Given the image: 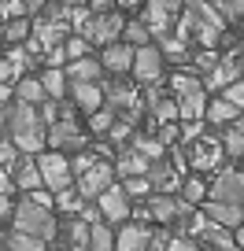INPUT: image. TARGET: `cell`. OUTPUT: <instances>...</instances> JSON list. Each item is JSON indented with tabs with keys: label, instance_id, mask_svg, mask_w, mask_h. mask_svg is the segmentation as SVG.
Listing matches in <instances>:
<instances>
[{
	"label": "cell",
	"instance_id": "obj_38",
	"mask_svg": "<svg viewBox=\"0 0 244 251\" xmlns=\"http://www.w3.org/2000/svg\"><path fill=\"white\" fill-rule=\"evenodd\" d=\"M189 63H192L189 71H196L200 78H204L207 71H215V63H218V48H204V52H192V55H189Z\"/></svg>",
	"mask_w": 244,
	"mask_h": 251
},
{
	"label": "cell",
	"instance_id": "obj_51",
	"mask_svg": "<svg viewBox=\"0 0 244 251\" xmlns=\"http://www.w3.org/2000/svg\"><path fill=\"white\" fill-rule=\"evenodd\" d=\"M85 8L89 11H111V8H115V0H85Z\"/></svg>",
	"mask_w": 244,
	"mask_h": 251
},
{
	"label": "cell",
	"instance_id": "obj_28",
	"mask_svg": "<svg viewBox=\"0 0 244 251\" xmlns=\"http://www.w3.org/2000/svg\"><path fill=\"white\" fill-rule=\"evenodd\" d=\"M55 233H63V240H67V248H71V251H85V244H89V226L78 218V214H71Z\"/></svg>",
	"mask_w": 244,
	"mask_h": 251
},
{
	"label": "cell",
	"instance_id": "obj_22",
	"mask_svg": "<svg viewBox=\"0 0 244 251\" xmlns=\"http://www.w3.org/2000/svg\"><path fill=\"white\" fill-rule=\"evenodd\" d=\"M241 118V107H233V103H226L222 96H207V107H204V126H215V129H222V126L237 122Z\"/></svg>",
	"mask_w": 244,
	"mask_h": 251
},
{
	"label": "cell",
	"instance_id": "obj_9",
	"mask_svg": "<svg viewBox=\"0 0 244 251\" xmlns=\"http://www.w3.org/2000/svg\"><path fill=\"white\" fill-rule=\"evenodd\" d=\"M122 23H126V19H122V11H93V19H89V26H85V33H81V37L89 41V45H115L118 41V33H122Z\"/></svg>",
	"mask_w": 244,
	"mask_h": 251
},
{
	"label": "cell",
	"instance_id": "obj_1",
	"mask_svg": "<svg viewBox=\"0 0 244 251\" xmlns=\"http://www.w3.org/2000/svg\"><path fill=\"white\" fill-rule=\"evenodd\" d=\"M11 229L15 233H26V236H37V240H52L55 236V229H59V222H55V214H52V207H37V203H30V200H19L15 207H11Z\"/></svg>",
	"mask_w": 244,
	"mask_h": 251
},
{
	"label": "cell",
	"instance_id": "obj_8",
	"mask_svg": "<svg viewBox=\"0 0 244 251\" xmlns=\"http://www.w3.org/2000/svg\"><path fill=\"white\" fill-rule=\"evenodd\" d=\"M181 4H185V0H144L141 4V23L148 26V33H152V41L159 37V33H170V26H174V19L181 15Z\"/></svg>",
	"mask_w": 244,
	"mask_h": 251
},
{
	"label": "cell",
	"instance_id": "obj_39",
	"mask_svg": "<svg viewBox=\"0 0 244 251\" xmlns=\"http://www.w3.org/2000/svg\"><path fill=\"white\" fill-rule=\"evenodd\" d=\"M59 48H63V59H67V63H71V59H81V55L93 52V45H89L85 37H78V33H71V37H67Z\"/></svg>",
	"mask_w": 244,
	"mask_h": 251
},
{
	"label": "cell",
	"instance_id": "obj_16",
	"mask_svg": "<svg viewBox=\"0 0 244 251\" xmlns=\"http://www.w3.org/2000/svg\"><path fill=\"white\" fill-rule=\"evenodd\" d=\"M30 37L37 41L41 48H59L67 37H71V30H67V23H55V19H33Z\"/></svg>",
	"mask_w": 244,
	"mask_h": 251
},
{
	"label": "cell",
	"instance_id": "obj_6",
	"mask_svg": "<svg viewBox=\"0 0 244 251\" xmlns=\"http://www.w3.org/2000/svg\"><path fill=\"white\" fill-rule=\"evenodd\" d=\"M33 163H37V174H41V188H48V192H63V188H71V166H67V155L63 151H41V155H33Z\"/></svg>",
	"mask_w": 244,
	"mask_h": 251
},
{
	"label": "cell",
	"instance_id": "obj_46",
	"mask_svg": "<svg viewBox=\"0 0 244 251\" xmlns=\"http://www.w3.org/2000/svg\"><path fill=\"white\" fill-rule=\"evenodd\" d=\"M23 0H0V23H11V19H23Z\"/></svg>",
	"mask_w": 244,
	"mask_h": 251
},
{
	"label": "cell",
	"instance_id": "obj_34",
	"mask_svg": "<svg viewBox=\"0 0 244 251\" xmlns=\"http://www.w3.org/2000/svg\"><path fill=\"white\" fill-rule=\"evenodd\" d=\"M0 37L8 41L11 48H15V45H23V41L30 37V19L23 15V19H11V23H4V26H0Z\"/></svg>",
	"mask_w": 244,
	"mask_h": 251
},
{
	"label": "cell",
	"instance_id": "obj_27",
	"mask_svg": "<svg viewBox=\"0 0 244 251\" xmlns=\"http://www.w3.org/2000/svg\"><path fill=\"white\" fill-rule=\"evenodd\" d=\"M218 148H222V155L241 159V151H244V126H241V118H237V122H229V126H222Z\"/></svg>",
	"mask_w": 244,
	"mask_h": 251
},
{
	"label": "cell",
	"instance_id": "obj_33",
	"mask_svg": "<svg viewBox=\"0 0 244 251\" xmlns=\"http://www.w3.org/2000/svg\"><path fill=\"white\" fill-rule=\"evenodd\" d=\"M178 196L185 200V203H204V196H207V185L204 181L196 177V174H192V177H181V185H178Z\"/></svg>",
	"mask_w": 244,
	"mask_h": 251
},
{
	"label": "cell",
	"instance_id": "obj_40",
	"mask_svg": "<svg viewBox=\"0 0 244 251\" xmlns=\"http://www.w3.org/2000/svg\"><path fill=\"white\" fill-rule=\"evenodd\" d=\"M52 203L59 207V211H67V214H78L85 200H81L78 192H74V188H63V192H55V196H52Z\"/></svg>",
	"mask_w": 244,
	"mask_h": 251
},
{
	"label": "cell",
	"instance_id": "obj_50",
	"mask_svg": "<svg viewBox=\"0 0 244 251\" xmlns=\"http://www.w3.org/2000/svg\"><path fill=\"white\" fill-rule=\"evenodd\" d=\"M26 200H30V203H37V207H52V192H45V188H33Z\"/></svg>",
	"mask_w": 244,
	"mask_h": 251
},
{
	"label": "cell",
	"instance_id": "obj_4",
	"mask_svg": "<svg viewBox=\"0 0 244 251\" xmlns=\"http://www.w3.org/2000/svg\"><path fill=\"white\" fill-rule=\"evenodd\" d=\"M89 144V133L78 126V118H55L45 126V148L48 151H81Z\"/></svg>",
	"mask_w": 244,
	"mask_h": 251
},
{
	"label": "cell",
	"instance_id": "obj_37",
	"mask_svg": "<svg viewBox=\"0 0 244 251\" xmlns=\"http://www.w3.org/2000/svg\"><path fill=\"white\" fill-rule=\"evenodd\" d=\"M115 111H111V107H96L93 111V115H89V133H96V137H104V133H108V129H111V126H115Z\"/></svg>",
	"mask_w": 244,
	"mask_h": 251
},
{
	"label": "cell",
	"instance_id": "obj_29",
	"mask_svg": "<svg viewBox=\"0 0 244 251\" xmlns=\"http://www.w3.org/2000/svg\"><path fill=\"white\" fill-rule=\"evenodd\" d=\"M41 89H45L48 100H63L67 96V78H63V67H45V71L37 74Z\"/></svg>",
	"mask_w": 244,
	"mask_h": 251
},
{
	"label": "cell",
	"instance_id": "obj_48",
	"mask_svg": "<svg viewBox=\"0 0 244 251\" xmlns=\"http://www.w3.org/2000/svg\"><path fill=\"white\" fill-rule=\"evenodd\" d=\"M166 251H204V248H200L196 240H189V236H170Z\"/></svg>",
	"mask_w": 244,
	"mask_h": 251
},
{
	"label": "cell",
	"instance_id": "obj_2",
	"mask_svg": "<svg viewBox=\"0 0 244 251\" xmlns=\"http://www.w3.org/2000/svg\"><path fill=\"white\" fill-rule=\"evenodd\" d=\"M163 74H166V59L159 55L156 45H141L134 48V59H130V81L134 85H163Z\"/></svg>",
	"mask_w": 244,
	"mask_h": 251
},
{
	"label": "cell",
	"instance_id": "obj_47",
	"mask_svg": "<svg viewBox=\"0 0 244 251\" xmlns=\"http://www.w3.org/2000/svg\"><path fill=\"white\" fill-rule=\"evenodd\" d=\"M15 159H19V151H15V144L8 141V137H4V141H0V170L8 174L11 166H15Z\"/></svg>",
	"mask_w": 244,
	"mask_h": 251
},
{
	"label": "cell",
	"instance_id": "obj_11",
	"mask_svg": "<svg viewBox=\"0 0 244 251\" xmlns=\"http://www.w3.org/2000/svg\"><path fill=\"white\" fill-rule=\"evenodd\" d=\"M108 185H115V170H111L108 159H96V163H93V166H89V170L78 177V188H74V192H78L85 203H93V200L100 196Z\"/></svg>",
	"mask_w": 244,
	"mask_h": 251
},
{
	"label": "cell",
	"instance_id": "obj_13",
	"mask_svg": "<svg viewBox=\"0 0 244 251\" xmlns=\"http://www.w3.org/2000/svg\"><path fill=\"white\" fill-rule=\"evenodd\" d=\"M93 203H96V211H100V218L108 222V226L111 222H130V200H126V192H122V185H108Z\"/></svg>",
	"mask_w": 244,
	"mask_h": 251
},
{
	"label": "cell",
	"instance_id": "obj_24",
	"mask_svg": "<svg viewBox=\"0 0 244 251\" xmlns=\"http://www.w3.org/2000/svg\"><path fill=\"white\" fill-rule=\"evenodd\" d=\"M174 103H178V118H181V122H204V107H207V93H204V89L178 96Z\"/></svg>",
	"mask_w": 244,
	"mask_h": 251
},
{
	"label": "cell",
	"instance_id": "obj_41",
	"mask_svg": "<svg viewBox=\"0 0 244 251\" xmlns=\"http://www.w3.org/2000/svg\"><path fill=\"white\" fill-rule=\"evenodd\" d=\"M122 192H126V200H148L152 196L144 177H122Z\"/></svg>",
	"mask_w": 244,
	"mask_h": 251
},
{
	"label": "cell",
	"instance_id": "obj_54",
	"mask_svg": "<svg viewBox=\"0 0 244 251\" xmlns=\"http://www.w3.org/2000/svg\"><path fill=\"white\" fill-rule=\"evenodd\" d=\"M0 251H8V233L0 229Z\"/></svg>",
	"mask_w": 244,
	"mask_h": 251
},
{
	"label": "cell",
	"instance_id": "obj_31",
	"mask_svg": "<svg viewBox=\"0 0 244 251\" xmlns=\"http://www.w3.org/2000/svg\"><path fill=\"white\" fill-rule=\"evenodd\" d=\"M85 251H115V233H111L108 222H93V226H89Z\"/></svg>",
	"mask_w": 244,
	"mask_h": 251
},
{
	"label": "cell",
	"instance_id": "obj_17",
	"mask_svg": "<svg viewBox=\"0 0 244 251\" xmlns=\"http://www.w3.org/2000/svg\"><path fill=\"white\" fill-rule=\"evenodd\" d=\"M144 181H148L152 192H178L181 185V174L174 170L170 163H163V159H152L148 170H144Z\"/></svg>",
	"mask_w": 244,
	"mask_h": 251
},
{
	"label": "cell",
	"instance_id": "obj_44",
	"mask_svg": "<svg viewBox=\"0 0 244 251\" xmlns=\"http://www.w3.org/2000/svg\"><path fill=\"white\" fill-rule=\"evenodd\" d=\"M241 11H244V0H222L218 4V15L226 19L229 26H241Z\"/></svg>",
	"mask_w": 244,
	"mask_h": 251
},
{
	"label": "cell",
	"instance_id": "obj_20",
	"mask_svg": "<svg viewBox=\"0 0 244 251\" xmlns=\"http://www.w3.org/2000/svg\"><path fill=\"white\" fill-rule=\"evenodd\" d=\"M63 78L67 81H104V67L96 55H81V59L63 63Z\"/></svg>",
	"mask_w": 244,
	"mask_h": 251
},
{
	"label": "cell",
	"instance_id": "obj_36",
	"mask_svg": "<svg viewBox=\"0 0 244 251\" xmlns=\"http://www.w3.org/2000/svg\"><path fill=\"white\" fill-rule=\"evenodd\" d=\"M8 251H48V244L37 240V236H26V233H15V229H11L8 233Z\"/></svg>",
	"mask_w": 244,
	"mask_h": 251
},
{
	"label": "cell",
	"instance_id": "obj_43",
	"mask_svg": "<svg viewBox=\"0 0 244 251\" xmlns=\"http://www.w3.org/2000/svg\"><path fill=\"white\" fill-rule=\"evenodd\" d=\"M93 163H96V155H93V151H85V148H81V151H74V155L67 159V166H71V177H81V174H85Z\"/></svg>",
	"mask_w": 244,
	"mask_h": 251
},
{
	"label": "cell",
	"instance_id": "obj_19",
	"mask_svg": "<svg viewBox=\"0 0 244 251\" xmlns=\"http://www.w3.org/2000/svg\"><path fill=\"white\" fill-rule=\"evenodd\" d=\"M204 214L211 226H218V229H237L244 222V214H241V207L237 203H211V200H204Z\"/></svg>",
	"mask_w": 244,
	"mask_h": 251
},
{
	"label": "cell",
	"instance_id": "obj_18",
	"mask_svg": "<svg viewBox=\"0 0 244 251\" xmlns=\"http://www.w3.org/2000/svg\"><path fill=\"white\" fill-rule=\"evenodd\" d=\"M130 59H134V48L122 45V41L100 48V67L108 74H130Z\"/></svg>",
	"mask_w": 244,
	"mask_h": 251
},
{
	"label": "cell",
	"instance_id": "obj_35",
	"mask_svg": "<svg viewBox=\"0 0 244 251\" xmlns=\"http://www.w3.org/2000/svg\"><path fill=\"white\" fill-rule=\"evenodd\" d=\"M130 148H134V151H141L144 159H163V155H166V148L156 141V137H148V133H134Z\"/></svg>",
	"mask_w": 244,
	"mask_h": 251
},
{
	"label": "cell",
	"instance_id": "obj_25",
	"mask_svg": "<svg viewBox=\"0 0 244 251\" xmlns=\"http://www.w3.org/2000/svg\"><path fill=\"white\" fill-rule=\"evenodd\" d=\"M11 100H23V103H45L48 96H45V89H41V81H37V74H23V78L11 85Z\"/></svg>",
	"mask_w": 244,
	"mask_h": 251
},
{
	"label": "cell",
	"instance_id": "obj_21",
	"mask_svg": "<svg viewBox=\"0 0 244 251\" xmlns=\"http://www.w3.org/2000/svg\"><path fill=\"white\" fill-rule=\"evenodd\" d=\"M141 103H148L152 118H156L159 126H163V122H174V118H178V103H174V96H166L159 85H148V96H144Z\"/></svg>",
	"mask_w": 244,
	"mask_h": 251
},
{
	"label": "cell",
	"instance_id": "obj_32",
	"mask_svg": "<svg viewBox=\"0 0 244 251\" xmlns=\"http://www.w3.org/2000/svg\"><path fill=\"white\" fill-rule=\"evenodd\" d=\"M196 89H204L196 71H174V74H170V93H174V100H178V96H185V93H196Z\"/></svg>",
	"mask_w": 244,
	"mask_h": 251
},
{
	"label": "cell",
	"instance_id": "obj_12",
	"mask_svg": "<svg viewBox=\"0 0 244 251\" xmlns=\"http://www.w3.org/2000/svg\"><path fill=\"white\" fill-rule=\"evenodd\" d=\"M181 151H185V163L192 170H218V163L226 159L222 148H218V137H200V141L185 144Z\"/></svg>",
	"mask_w": 244,
	"mask_h": 251
},
{
	"label": "cell",
	"instance_id": "obj_15",
	"mask_svg": "<svg viewBox=\"0 0 244 251\" xmlns=\"http://www.w3.org/2000/svg\"><path fill=\"white\" fill-rule=\"evenodd\" d=\"M148 222H122V229L115 233V251H148Z\"/></svg>",
	"mask_w": 244,
	"mask_h": 251
},
{
	"label": "cell",
	"instance_id": "obj_14",
	"mask_svg": "<svg viewBox=\"0 0 244 251\" xmlns=\"http://www.w3.org/2000/svg\"><path fill=\"white\" fill-rule=\"evenodd\" d=\"M67 103L81 115H93L96 107H104L100 81H67Z\"/></svg>",
	"mask_w": 244,
	"mask_h": 251
},
{
	"label": "cell",
	"instance_id": "obj_23",
	"mask_svg": "<svg viewBox=\"0 0 244 251\" xmlns=\"http://www.w3.org/2000/svg\"><path fill=\"white\" fill-rule=\"evenodd\" d=\"M8 141L15 144L19 155H41V151H45V126H30L23 133H11Z\"/></svg>",
	"mask_w": 244,
	"mask_h": 251
},
{
	"label": "cell",
	"instance_id": "obj_49",
	"mask_svg": "<svg viewBox=\"0 0 244 251\" xmlns=\"http://www.w3.org/2000/svg\"><path fill=\"white\" fill-rule=\"evenodd\" d=\"M19 78H23V74H19L15 67L8 63V59H0V85H15Z\"/></svg>",
	"mask_w": 244,
	"mask_h": 251
},
{
	"label": "cell",
	"instance_id": "obj_10",
	"mask_svg": "<svg viewBox=\"0 0 244 251\" xmlns=\"http://www.w3.org/2000/svg\"><path fill=\"white\" fill-rule=\"evenodd\" d=\"M204 200H211V203H237V207H241V200H244V177H241V170H237V166L218 170V174H215V181L207 185V196Z\"/></svg>",
	"mask_w": 244,
	"mask_h": 251
},
{
	"label": "cell",
	"instance_id": "obj_30",
	"mask_svg": "<svg viewBox=\"0 0 244 251\" xmlns=\"http://www.w3.org/2000/svg\"><path fill=\"white\" fill-rule=\"evenodd\" d=\"M118 41L130 45V48H141V45H152V33H148V26H144L141 19H126V23H122V33H118Z\"/></svg>",
	"mask_w": 244,
	"mask_h": 251
},
{
	"label": "cell",
	"instance_id": "obj_3",
	"mask_svg": "<svg viewBox=\"0 0 244 251\" xmlns=\"http://www.w3.org/2000/svg\"><path fill=\"white\" fill-rule=\"evenodd\" d=\"M144 207H148V222H159V226L189 222L192 214H196V207H192V203H185V200H181L178 192H152V196L144 200Z\"/></svg>",
	"mask_w": 244,
	"mask_h": 251
},
{
	"label": "cell",
	"instance_id": "obj_26",
	"mask_svg": "<svg viewBox=\"0 0 244 251\" xmlns=\"http://www.w3.org/2000/svg\"><path fill=\"white\" fill-rule=\"evenodd\" d=\"M181 8L189 11V15L196 19V23H204V26H211V30L226 33V19H222L218 11H215L211 4H207V0H185V4H181Z\"/></svg>",
	"mask_w": 244,
	"mask_h": 251
},
{
	"label": "cell",
	"instance_id": "obj_45",
	"mask_svg": "<svg viewBox=\"0 0 244 251\" xmlns=\"http://www.w3.org/2000/svg\"><path fill=\"white\" fill-rule=\"evenodd\" d=\"M218 96L226 103H233V107H241V103H244V81H229L226 89H218Z\"/></svg>",
	"mask_w": 244,
	"mask_h": 251
},
{
	"label": "cell",
	"instance_id": "obj_5",
	"mask_svg": "<svg viewBox=\"0 0 244 251\" xmlns=\"http://www.w3.org/2000/svg\"><path fill=\"white\" fill-rule=\"evenodd\" d=\"M241 71H244L241 45H229V52H218L215 71H207L204 78H200V85H204V93H218V89H226L229 81H241Z\"/></svg>",
	"mask_w": 244,
	"mask_h": 251
},
{
	"label": "cell",
	"instance_id": "obj_42",
	"mask_svg": "<svg viewBox=\"0 0 244 251\" xmlns=\"http://www.w3.org/2000/svg\"><path fill=\"white\" fill-rule=\"evenodd\" d=\"M104 137H108L111 144H118V148H126V144L134 141V126H126L122 118H115V126H111V129H108Z\"/></svg>",
	"mask_w": 244,
	"mask_h": 251
},
{
	"label": "cell",
	"instance_id": "obj_7",
	"mask_svg": "<svg viewBox=\"0 0 244 251\" xmlns=\"http://www.w3.org/2000/svg\"><path fill=\"white\" fill-rule=\"evenodd\" d=\"M100 96H104V107H111L115 115H122V111L141 103L137 85L130 81V74H108V81H100Z\"/></svg>",
	"mask_w": 244,
	"mask_h": 251
},
{
	"label": "cell",
	"instance_id": "obj_53",
	"mask_svg": "<svg viewBox=\"0 0 244 251\" xmlns=\"http://www.w3.org/2000/svg\"><path fill=\"white\" fill-rule=\"evenodd\" d=\"M41 4H45V0H23V11H26V15H37Z\"/></svg>",
	"mask_w": 244,
	"mask_h": 251
},
{
	"label": "cell",
	"instance_id": "obj_52",
	"mask_svg": "<svg viewBox=\"0 0 244 251\" xmlns=\"http://www.w3.org/2000/svg\"><path fill=\"white\" fill-rule=\"evenodd\" d=\"M11 207H15V200H11V196H0V218H11Z\"/></svg>",
	"mask_w": 244,
	"mask_h": 251
},
{
	"label": "cell",
	"instance_id": "obj_55",
	"mask_svg": "<svg viewBox=\"0 0 244 251\" xmlns=\"http://www.w3.org/2000/svg\"><path fill=\"white\" fill-rule=\"evenodd\" d=\"M118 4H126V8H137V4H144V0H118Z\"/></svg>",
	"mask_w": 244,
	"mask_h": 251
},
{
	"label": "cell",
	"instance_id": "obj_56",
	"mask_svg": "<svg viewBox=\"0 0 244 251\" xmlns=\"http://www.w3.org/2000/svg\"><path fill=\"white\" fill-rule=\"evenodd\" d=\"M207 4H211V8H215V11H218V4H222V0H207Z\"/></svg>",
	"mask_w": 244,
	"mask_h": 251
}]
</instances>
